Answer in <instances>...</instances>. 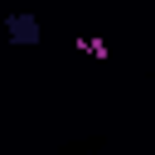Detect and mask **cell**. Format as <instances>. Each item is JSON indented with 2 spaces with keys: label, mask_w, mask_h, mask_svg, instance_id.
Wrapping results in <instances>:
<instances>
[{
  "label": "cell",
  "mask_w": 155,
  "mask_h": 155,
  "mask_svg": "<svg viewBox=\"0 0 155 155\" xmlns=\"http://www.w3.org/2000/svg\"><path fill=\"white\" fill-rule=\"evenodd\" d=\"M0 34H5V44H15V48H34V44L44 39V24H39L34 10H10V15L0 19Z\"/></svg>",
  "instance_id": "6da1fadb"
}]
</instances>
